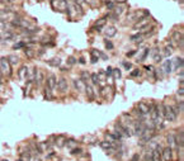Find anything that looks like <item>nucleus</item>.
<instances>
[{
  "label": "nucleus",
  "instance_id": "1",
  "mask_svg": "<svg viewBox=\"0 0 184 161\" xmlns=\"http://www.w3.org/2000/svg\"><path fill=\"white\" fill-rule=\"evenodd\" d=\"M0 72L4 74V75H8V76L12 75V66L6 57H1L0 59Z\"/></svg>",
  "mask_w": 184,
  "mask_h": 161
},
{
  "label": "nucleus",
  "instance_id": "2",
  "mask_svg": "<svg viewBox=\"0 0 184 161\" xmlns=\"http://www.w3.org/2000/svg\"><path fill=\"white\" fill-rule=\"evenodd\" d=\"M150 114H151V122L155 126H159L161 123V122H160V111H159V105H152L151 111H150Z\"/></svg>",
  "mask_w": 184,
  "mask_h": 161
},
{
  "label": "nucleus",
  "instance_id": "3",
  "mask_svg": "<svg viewBox=\"0 0 184 161\" xmlns=\"http://www.w3.org/2000/svg\"><path fill=\"white\" fill-rule=\"evenodd\" d=\"M56 83H57L56 76L53 75V74H50V75L47 76V79H46V88L50 89L51 91L53 93V90L56 89Z\"/></svg>",
  "mask_w": 184,
  "mask_h": 161
},
{
  "label": "nucleus",
  "instance_id": "4",
  "mask_svg": "<svg viewBox=\"0 0 184 161\" xmlns=\"http://www.w3.org/2000/svg\"><path fill=\"white\" fill-rule=\"evenodd\" d=\"M161 159L164 161H171L173 160V150L170 147H165L161 150Z\"/></svg>",
  "mask_w": 184,
  "mask_h": 161
},
{
  "label": "nucleus",
  "instance_id": "5",
  "mask_svg": "<svg viewBox=\"0 0 184 161\" xmlns=\"http://www.w3.org/2000/svg\"><path fill=\"white\" fill-rule=\"evenodd\" d=\"M56 86H57V89H59L61 93H66V91H67V89H69L67 80H66L65 78H61L59 81L56 83Z\"/></svg>",
  "mask_w": 184,
  "mask_h": 161
},
{
  "label": "nucleus",
  "instance_id": "6",
  "mask_svg": "<svg viewBox=\"0 0 184 161\" xmlns=\"http://www.w3.org/2000/svg\"><path fill=\"white\" fill-rule=\"evenodd\" d=\"M151 107L152 105H149V104H146L145 102H141V103H138L137 104V108L140 112H141L144 115H146V114H150V111H151Z\"/></svg>",
  "mask_w": 184,
  "mask_h": 161
},
{
  "label": "nucleus",
  "instance_id": "7",
  "mask_svg": "<svg viewBox=\"0 0 184 161\" xmlns=\"http://www.w3.org/2000/svg\"><path fill=\"white\" fill-rule=\"evenodd\" d=\"M149 23H150L149 18L147 17H144V18L140 19V20H137V23L133 25V28H135V29H144V28H146L149 25Z\"/></svg>",
  "mask_w": 184,
  "mask_h": 161
},
{
  "label": "nucleus",
  "instance_id": "8",
  "mask_svg": "<svg viewBox=\"0 0 184 161\" xmlns=\"http://www.w3.org/2000/svg\"><path fill=\"white\" fill-rule=\"evenodd\" d=\"M161 147H160V145L159 146H156L155 149H152L151 151V155H152V161H161L163 159H161Z\"/></svg>",
  "mask_w": 184,
  "mask_h": 161
},
{
  "label": "nucleus",
  "instance_id": "9",
  "mask_svg": "<svg viewBox=\"0 0 184 161\" xmlns=\"http://www.w3.org/2000/svg\"><path fill=\"white\" fill-rule=\"evenodd\" d=\"M166 140H168V145H169V147H170L171 150H173V149H177V147H178L177 138H175V136H174L173 133H171V134H169Z\"/></svg>",
  "mask_w": 184,
  "mask_h": 161
},
{
  "label": "nucleus",
  "instance_id": "10",
  "mask_svg": "<svg viewBox=\"0 0 184 161\" xmlns=\"http://www.w3.org/2000/svg\"><path fill=\"white\" fill-rule=\"evenodd\" d=\"M43 79H44L43 72L41 71V70H37V74H36V76H34V81H36V84H37L38 86H40V85H42Z\"/></svg>",
  "mask_w": 184,
  "mask_h": 161
},
{
  "label": "nucleus",
  "instance_id": "11",
  "mask_svg": "<svg viewBox=\"0 0 184 161\" xmlns=\"http://www.w3.org/2000/svg\"><path fill=\"white\" fill-rule=\"evenodd\" d=\"M117 34V29L116 27H113V25H110V27H108L106 29V37L107 38H112Z\"/></svg>",
  "mask_w": 184,
  "mask_h": 161
},
{
  "label": "nucleus",
  "instance_id": "12",
  "mask_svg": "<svg viewBox=\"0 0 184 161\" xmlns=\"http://www.w3.org/2000/svg\"><path fill=\"white\" fill-rule=\"evenodd\" d=\"M74 86L78 89V91H85V86H87V84L82 83L81 80H75V81H74Z\"/></svg>",
  "mask_w": 184,
  "mask_h": 161
},
{
  "label": "nucleus",
  "instance_id": "13",
  "mask_svg": "<svg viewBox=\"0 0 184 161\" xmlns=\"http://www.w3.org/2000/svg\"><path fill=\"white\" fill-rule=\"evenodd\" d=\"M85 93H87L89 99H94L95 98V91H94V89H93V86H91V85L85 86Z\"/></svg>",
  "mask_w": 184,
  "mask_h": 161
},
{
  "label": "nucleus",
  "instance_id": "14",
  "mask_svg": "<svg viewBox=\"0 0 184 161\" xmlns=\"http://www.w3.org/2000/svg\"><path fill=\"white\" fill-rule=\"evenodd\" d=\"M171 63H173V61H171V60H166L163 63V69H164L165 74H170L171 72Z\"/></svg>",
  "mask_w": 184,
  "mask_h": 161
},
{
  "label": "nucleus",
  "instance_id": "15",
  "mask_svg": "<svg viewBox=\"0 0 184 161\" xmlns=\"http://www.w3.org/2000/svg\"><path fill=\"white\" fill-rule=\"evenodd\" d=\"M90 55H91V62L97 63L98 61H99V51H98V50H91Z\"/></svg>",
  "mask_w": 184,
  "mask_h": 161
},
{
  "label": "nucleus",
  "instance_id": "16",
  "mask_svg": "<svg viewBox=\"0 0 184 161\" xmlns=\"http://www.w3.org/2000/svg\"><path fill=\"white\" fill-rule=\"evenodd\" d=\"M100 145V147L103 150H109V149H112V147H114L113 146V142H110V141H102V142L99 143Z\"/></svg>",
  "mask_w": 184,
  "mask_h": 161
},
{
  "label": "nucleus",
  "instance_id": "17",
  "mask_svg": "<svg viewBox=\"0 0 184 161\" xmlns=\"http://www.w3.org/2000/svg\"><path fill=\"white\" fill-rule=\"evenodd\" d=\"M177 138V143H178V147L180 146V149H183V145H184V140H183V130L179 131V136H175Z\"/></svg>",
  "mask_w": 184,
  "mask_h": 161
},
{
  "label": "nucleus",
  "instance_id": "18",
  "mask_svg": "<svg viewBox=\"0 0 184 161\" xmlns=\"http://www.w3.org/2000/svg\"><path fill=\"white\" fill-rule=\"evenodd\" d=\"M9 61V63H10V66H14V65H17V63L19 62V59L17 56H14V55H10V56H8L6 57Z\"/></svg>",
  "mask_w": 184,
  "mask_h": 161
},
{
  "label": "nucleus",
  "instance_id": "19",
  "mask_svg": "<svg viewBox=\"0 0 184 161\" xmlns=\"http://www.w3.org/2000/svg\"><path fill=\"white\" fill-rule=\"evenodd\" d=\"M27 71H28L27 66H22L20 70H19V72H18V76L20 79H25V78H27Z\"/></svg>",
  "mask_w": 184,
  "mask_h": 161
},
{
  "label": "nucleus",
  "instance_id": "20",
  "mask_svg": "<svg viewBox=\"0 0 184 161\" xmlns=\"http://www.w3.org/2000/svg\"><path fill=\"white\" fill-rule=\"evenodd\" d=\"M3 37H4V40H6V41L13 40V38H14V33H13V31H4Z\"/></svg>",
  "mask_w": 184,
  "mask_h": 161
},
{
  "label": "nucleus",
  "instance_id": "21",
  "mask_svg": "<svg viewBox=\"0 0 184 161\" xmlns=\"http://www.w3.org/2000/svg\"><path fill=\"white\" fill-rule=\"evenodd\" d=\"M90 81L93 85H98L99 84V78H98V74L94 72V74H90Z\"/></svg>",
  "mask_w": 184,
  "mask_h": 161
},
{
  "label": "nucleus",
  "instance_id": "22",
  "mask_svg": "<svg viewBox=\"0 0 184 161\" xmlns=\"http://www.w3.org/2000/svg\"><path fill=\"white\" fill-rule=\"evenodd\" d=\"M80 80H81L82 83L87 84L89 80H90V74H89L88 71H82V72H81V79H80Z\"/></svg>",
  "mask_w": 184,
  "mask_h": 161
},
{
  "label": "nucleus",
  "instance_id": "23",
  "mask_svg": "<svg viewBox=\"0 0 184 161\" xmlns=\"http://www.w3.org/2000/svg\"><path fill=\"white\" fill-rule=\"evenodd\" d=\"M48 65L53 66V67H59L60 65H61V60L60 59H52V60L48 61Z\"/></svg>",
  "mask_w": 184,
  "mask_h": 161
},
{
  "label": "nucleus",
  "instance_id": "24",
  "mask_svg": "<svg viewBox=\"0 0 184 161\" xmlns=\"http://www.w3.org/2000/svg\"><path fill=\"white\" fill-rule=\"evenodd\" d=\"M174 62H175V67H174V69H179V67H180V69H182V67H183V57H177V59L175 60H174Z\"/></svg>",
  "mask_w": 184,
  "mask_h": 161
},
{
  "label": "nucleus",
  "instance_id": "25",
  "mask_svg": "<svg viewBox=\"0 0 184 161\" xmlns=\"http://www.w3.org/2000/svg\"><path fill=\"white\" fill-rule=\"evenodd\" d=\"M67 8H69L67 0H60V5H59V9H60V10H66Z\"/></svg>",
  "mask_w": 184,
  "mask_h": 161
},
{
  "label": "nucleus",
  "instance_id": "26",
  "mask_svg": "<svg viewBox=\"0 0 184 161\" xmlns=\"http://www.w3.org/2000/svg\"><path fill=\"white\" fill-rule=\"evenodd\" d=\"M142 33L140 32V33H137V34H135V36H131V41H133V42H142Z\"/></svg>",
  "mask_w": 184,
  "mask_h": 161
},
{
  "label": "nucleus",
  "instance_id": "27",
  "mask_svg": "<svg viewBox=\"0 0 184 161\" xmlns=\"http://www.w3.org/2000/svg\"><path fill=\"white\" fill-rule=\"evenodd\" d=\"M149 53H150V50H149V48H145V50H144V53H142L141 56L138 57V61H140V62H142V61H145V59L149 56Z\"/></svg>",
  "mask_w": 184,
  "mask_h": 161
},
{
  "label": "nucleus",
  "instance_id": "28",
  "mask_svg": "<svg viewBox=\"0 0 184 161\" xmlns=\"http://www.w3.org/2000/svg\"><path fill=\"white\" fill-rule=\"evenodd\" d=\"M110 91H113L112 88H108V86H106V88H102V95L104 96V98H108V94H109Z\"/></svg>",
  "mask_w": 184,
  "mask_h": 161
},
{
  "label": "nucleus",
  "instance_id": "29",
  "mask_svg": "<svg viewBox=\"0 0 184 161\" xmlns=\"http://www.w3.org/2000/svg\"><path fill=\"white\" fill-rule=\"evenodd\" d=\"M106 20H107V17H104V18L99 19V20H97V22H95V27H100V28H103V27H104V24H106Z\"/></svg>",
  "mask_w": 184,
  "mask_h": 161
},
{
  "label": "nucleus",
  "instance_id": "30",
  "mask_svg": "<svg viewBox=\"0 0 184 161\" xmlns=\"http://www.w3.org/2000/svg\"><path fill=\"white\" fill-rule=\"evenodd\" d=\"M65 142H66V140H65V138H63V137H61V136H60V137H57L56 143H57V146H59V147H62L63 145H65Z\"/></svg>",
  "mask_w": 184,
  "mask_h": 161
},
{
  "label": "nucleus",
  "instance_id": "31",
  "mask_svg": "<svg viewBox=\"0 0 184 161\" xmlns=\"http://www.w3.org/2000/svg\"><path fill=\"white\" fill-rule=\"evenodd\" d=\"M151 151H152V149H150L149 151H146V152H145V160H144V161H152Z\"/></svg>",
  "mask_w": 184,
  "mask_h": 161
},
{
  "label": "nucleus",
  "instance_id": "32",
  "mask_svg": "<svg viewBox=\"0 0 184 161\" xmlns=\"http://www.w3.org/2000/svg\"><path fill=\"white\" fill-rule=\"evenodd\" d=\"M164 53L166 55V56H170V55L173 53V46L170 44V46H166V47H165V52H164Z\"/></svg>",
  "mask_w": 184,
  "mask_h": 161
},
{
  "label": "nucleus",
  "instance_id": "33",
  "mask_svg": "<svg viewBox=\"0 0 184 161\" xmlns=\"http://www.w3.org/2000/svg\"><path fill=\"white\" fill-rule=\"evenodd\" d=\"M112 75H114V78H116V79H121L122 74H121V70H118V69H114V70H113V72H112Z\"/></svg>",
  "mask_w": 184,
  "mask_h": 161
},
{
  "label": "nucleus",
  "instance_id": "34",
  "mask_svg": "<svg viewBox=\"0 0 184 161\" xmlns=\"http://www.w3.org/2000/svg\"><path fill=\"white\" fill-rule=\"evenodd\" d=\"M24 46H25V42H19V43L13 46V50H20V48H23Z\"/></svg>",
  "mask_w": 184,
  "mask_h": 161
},
{
  "label": "nucleus",
  "instance_id": "35",
  "mask_svg": "<svg viewBox=\"0 0 184 161\" xmlns=\"http://www.w3.org/2000/svg\"><path fill=\"white\" fill-rule=\"evenodd\" d=\"M76 61H78V60H76L74 56H70L69 59H67V65H70V66L75 65V63H76Z\"/></svg>",
  "mask_w": 184,
  "mask_h": 161
},
{
  "label": "nucleus",
  "instance_id": "36",
  "mask_svg": "<svg viewBox=\"0 0 184 161\" xmlns=\"http://www.w3.org/2000/svg\"><path fill=\"white\" fill-rule=\"evenodd\" d=\"M65 145L69 147V149H72V146H76V145H78V143L75 142V140H69V142H67V141H66V143H65Z\"/></svg>",
  "mask_w": 184,
  "mask_h": 161
},
{
  "label": "nucleus",
  "instance_id": "37",
  "mask_svg": "<svg viewBox=\"0 0 184 161\" xmlns=\"http://www.w3.org/2000/svg\"><path fill=\"white\" fill-rule=\"evenodd\" d=\"M82 152V150L80 147H78V149H71V155H80Z\"/></svg>",
  "mask_w": 184,
  "mask_h": 161
},
{
  "label": "nucleus",
  "instance_id": "38",
  "mask_svg": "<svg viewBox=\"0 0 184 161\" xmlns=\"http://www.w3.org/2000/svg\"><path fill=\"white\" fill-rule=\"evenodd\" d=\"M152 57H154V61H155V62H160V61H161V56H160V55H157V52H154V53H152Z\"/></svg>",
  "mask_w": 184,
  "mask_h": 161
},
{
  "label": "nucleus",
  "instance_id": "39",
  "mask_svg": "<svg viewBox=\"0 0 184 161\" xmlns=\"http://www.w3.org/2000/svg\"><path fill=\"white\" fill-rule=\"evenodd\" d=\"M183 100H180L179 103L177 104V108H178V111H179V114H182L183 113Z\"/></svg>",
  "mask_w": 184,
  "mask_h": 161
},
{
  "label": "nucleus",
  "instance_id": "40",
  "mask_svg": "<svg viewBox=\"0 0 184 161\" xmlns=\"http://www.w3.org/2000/svg\"><path fill=\"white\" fill-rule=\"evenodd\" d=\"M129 75H131V78H136V76H140V75H141V71H140L138 69H137V70H133V72H131Z\"/></svg>",
  "mask_w": 184,
  "mask_h": 161
},
{
  "label": "nucleus",
  "instance_id": "41",
  "mask_svg": "<svg viewBox=\"0 0 184 161\" xmlns=\"http://www.w3.org/2000/svg\"><path fill=\"white\" fill-rule=\"evenodd\" d=\"M113 43H112V42H110V41H106V48H107V50H113Z\"/></svg>",
  "mask_w": 184,
  "mask_h": 161
},
{
  "label": "nucleus",
  "instance_id": "42",
  "mask_svg": "<svg viewBox=\"0 0 184 161\" xmlns=\"http://www.w3.org/2000/svg\"><path fill=\"white\" fill-rule=\"evenodd\" d=\"M106 4H107V8H108V9H110V10H113V8L116 6V5H114V3H113V1H107Z\"/></svg>",
  "mask_w": 184,
  "mask_h": 161
},
{
  "label": "nucleus",
  "instance_id": "43",
  "mask_svg": "<svg viewBox=\"0 0 184 161\" xmlns=\"http://www.w3.org/2000/svg\"><path fill=\"white\" fill-rule=\"evenodd\" d=\"M112 72H113V69H112V67H108L107 71H106V75L107 76H112Z\"/></svg>",
  "mask_w": 184,
  "mask_h": 161
},
{
  "label": "nucleus",
  "instance_id": "44",
  "mask_svg": "<svg viewBox=\"0 0 184 161\" xmlns=\"http://www.w3.org/2000/svg\"><path fill=\"white\" fill-rule=\"evenodd\" d=\"M22 157H23L24 160H29L31 159V153L27 152V153H22Z\"/></svg>",
  "mask_w": 184,
  "mask_h": 161
},
{
  "label": "nucleus",
  "instance_id": "45",
  "mask_svg": "<svg viewBox=\"0 0 184 161\" xmlns=\"http://www.w3.org/2000/svg\"><path fill=\"white\" fill-rule=\"evenodd\" d=\"M24 53L27 55L28 57H32V56H33V51H32V50H25V51H24Z\"/></svg>",
  "mask_w": 184,
  "mask_h": 161
},
{
  "label": "nucleus",
  "instance_id": "46",
  "mask_svg": "<svg viewBox=\"0 0 184 161\" xmlns=\"http://www.w3.org/2000/svg\"><path fill=\"white\" fill-rule=\"evenodd\" d=\"M87 3H90V5L91 6H95L97 5V3H98V0H85Z\"/></svg>",
  "mask_w": 184,
  "mask_h": 161
},
{
  "label": "nucleus",
  "instance_id": "47",
  "mask_svg": "<svg viewBox=\"0 0 184 161\" xmlns=\"http://www.w3.org/2000/svg\"><path fill=\"white\" fill-rule=\"evenodd\" d=\"M75 3H76V4H78V5L82 6V5L85 4V0H75Z\"/></svg>",
  "mask_w": 184,
  "mask_h": 161
},
{
  "label": "nucleus",
  "instance_id": "48",
  "mask_svg": "<svg viewBox=\"0 0 184 161\" xmlns=\"http://www.w3.org/2000/svg\"><path fill=\"white\" fill-rule=\"evenodd\" d=\"M123 66H125V69H127V70H129V69H131V67H132V65H131V63H127V62H123Z\"/></svg>",
  "mask_w": 184,
  "mask_h": 161
},
{
  "label": "nucleus",
  "instance_id": "49",
  "mask_svg": "<svg viewBox=\"0 0 184 161\" xmlns=\"http://www.w3.org/2000/svg\"><path fill=\"white\" fill-rule=\"evenodd\" d=\"M136 52H137V51H131V52H127V53H126V56H127V57H132Z\"/></svg>",
  "mask_w": 184,
  "mask_h": 161
},
{
  "label": "nucleus",
  "instance_id": "50",
  "mask_svg": "<svg viewBox=\"0 0 184 161\" xmlns=\"http://www.w3.org/2000/svg\"><path fill=\"white\" fill-rule=\"evenodd\" d=\"M184 90H183V86H180V89L179 90H178V95H180V96H182V98H183V94H184Z\"/></svg>",
  "mask_w": 184,
  "mask_h": 161
},
{
  "label": "nucleus",
  "instance_id": "51",
  "mask_svg": "<svg viewBox=\"0 0 184 161\" xmlns=\"http://www.w3.org/2000/svg\"><path fill=\"white\" fill-rule=\"evenodd\" d=\"M138 160H140V155H138V153H136V155L132 157V160H131V161H138Z\"/></svg>",
  "mask_w": 184,
  "mask_h": 161
},
{
  "label": "nucleus",
  "instance_id": "52",
  "mask_svg": "<svg viewBox=\"0 0 184 161\" xmlns=\"http://www.w3.org/2000/svg\"><path fill=\"white\" fill-rule=\"evenodd\" d=\"M79 62H80L81 65H84V63H85V59H84V57H80V59H79Z\"/></svg>",
  "mask_w": 184,
  "mask_h": 161
},
{
  "label": "nucleus",
  "instance_id": "53",
  "mask_svg": "<svg viewBox=\"0 0 184 161\" xmlns=\"http://www.w3.org/2000/svg\"><path fill=\"white\" fill-rule=\"evenodd\" d=\"M114 1H117V3H125L126 0H114Z\"/></svg>",
  "mask_w": 184,
  "mask_h": 161
},
{
  "label": "nucleus",
  "instance_id": "54",
  "mask_svg": "<svg viewBox=\"0 0 184 161\" xmlns=\"http://www.w3.org/2000/svg\"><path fill=\"white\" fill-rule=\"evenodd\" d=\"M3 81V75H1V72H0V83Z\"/></svg>",
  "mask_w": 184,
  "mask_h": 161
},
{
  "label": "nucleus",
  "instance_id": "55",
  "mask_svg": "<svg viewBox=\"0 0 184 161\" xmlns=\"http://www.w3.org/2000/svg\"><path fill=\"white\" fill-rule=\"evenodd\" d=\"M6 1H9V3H14V1H17V0H6Z\"/></svg>",
  "mask_w": 184,
  "mask_h": 161
},
{
  "label": "nucleus",
  "instance_id": "56",
  "mask_svg": "<svg viewBox=\"0 0 184 161\" xmlns=\"http://www.w3.org/2000/svg\"><path fill=\"white\" fill-rule=\"evenodd\" d=\"M0 88H1V83H0Z\"/></svg>",
  "mask_w": 184,
  "mask_h": 161
},
{
  "label": "nucleus",
  "instance_id": "57",
  "mask_svg": "<svg viewBox=\"0 0 184 161\" xmlns=\"http://www.w3.org/2000/svg\"><path fill=\"white\" fill-rule=\"evenodd\" d=\"M18 161H23V160H18Z\"/></svg>",
  "mask_w": 184,
  "mask_h": 161
},
{
  "label": "nucleus",
  "instance_id": "58",
  "mask_svg": "<svg viewBox=\"0 0 184 161\" xmlns=\"http://www.w3.org/2000/svg\"><path fill=\"white\" fill-rule=\"evenodd\" d=\"M3 161H8V160H3Z\"/></svg>",
  "mask_w": 184,
  "mask_h": 161
},
{
  "label": "nucleus",
  "instance_id": "59",
  "mask_svg": "<svg viewBox=\"0 0 184 161\" xmlns=\"http://www.w3.org/2000/svg\"><path fill=\"white\" fill-rule=\"evenodd\" d=\"M0 40H1V36H0Z\"/></svg>",
  "mask_w": 184,
  "mask_h": 161
}]
</instances>
